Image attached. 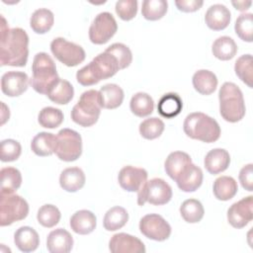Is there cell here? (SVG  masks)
Returning a JSON list of instances; mask_svg holds the SVG:
<instances>
[{"label": "cell", "mask_w": 253, "mask_h": 253, "mask_svg": "<svg viewBox=\"0 0 253 253\" xmlns=\"http://www.w3.org/2000/svg\"><path fill=\"white\" fill-rule=\"evenodd\" d=\"M46 96L51 102L55 104L65 105L72 100L74 96V89L69 81L59 78L50 87Z\"/></svg>", "instance_id": "4316f807"}, {"label": "cell", "mask_w": 253, "mask_h": 253, "mask_svg": "<svg viewBox=\"0 0 253 253\" xmlns=\"http://www.w3.org/2000/svg\"><path fill=\"white\" fill-rule=\"evenodd\" d=\"M97 224L95 214L88 210H80L72 214L70 217L71 229L81 235H86L94 231Z\"/></svg>", "instance_id": "44dd1931"}, {"label": "cell", "mask_w": 253, "mask_h": 253, "mask_svg": "<svg viewBox=\"0 0 253 253\" xmlns=\"http://www.w3.org/2000/svg\"><path fill=\"white\" fill-rule=\"evenodd\" d=\"M236 35L244 42H251L253 41V15L252 13H244L237 17L234 25Z\"/></svg>", "instance_id": "60d3db41"}, {"label": "cell", "mask_w": 253, "mask_h": 253, "mask_svg": "<svg viewBox=\"0 0 253 253\" xmlns=\"http://www.w3.org/2000/svg\"><path fill=\"white\" fill-rule=\"evenodd\" d=\"M105 51L115 56L120 69H125L128 67L132 61L131 50L128 46L122 42H115L111 44L109 47H107Z\"/></svg>", "instance_id": "7bdbcfd3"}, {"label": "cell", "mask_w": 253, "mask_h": 253, "mask_svg": "<svg viewBox=\"0 0 253 253\" xmlns=\"http://www.w3.org/2000/svg\"><path fill=\"white\" fill-rule=\"evenodd\" d=\"M1 174V195H10L17 191L22 185L21 172L14 167H4Z\"/></svg>", "instance_id": "d6a6232c"}, {"label": "cell", "mask_w": 253, "mask_h": 253, "mask_svg": "<svg viewBox=\"0 0 253 253\" xmlns=\"http://www.w3.org/2000/svg\"><path fill=\"white\" fill-rule=\"evenodd\" d=\"M230 11L222 4H213L206 12L205 22L212 31L224 30L230 22Z\"/></svg>", "instance_id": "d6986e66"}, {"label": "cell", "mask_w": 253, "mask_h": 253, "mask_svg": "<svg viewBox=\"0 0 253 253\" xmlns=\"http://www.w3.org/2000/svg\"><path fill=\"white\" fill-rule=\"evenodd\" d=\"M191 162L192 159L188 153L183 151H174L167 156L164 163V169L166 174L175 181L182 169Z\"/></svg>", "instance_id": "4dcf8cb0"}, {"label": "cell", "mask_w": 253, "mask_h": 253, "mask_svg": "<svg viewBox=\"0 0 253 253\" xmlns=\"http://www.w3.org/2000/svg\"><path fill=\"white\" fill-rule=\"evenodd\" d=\"M203 178L204 175L202 169L191 162L182 169L175 182L181 191L190 193L195 192L201 187Z\"/></svg>", "instance_id": "e0dca14e"}, {"label": "cell", "mask_w": 253, "mask_h": 253, "mask_svg": "<svg viewBox=\"0 0 253 253\" xmlns=\"http://www.w3.org/2000/svg\"><path fill=\"white\" fill-rule=\"evenodd\" d=\"M101 106L104 109L113 110L120 107L124 101V90L117 84L109 83L99 90Z\"/></svg>", "instance_id": "cb8c5ba5"}, {"label": "cell", "mask_w": 253, "mask_h": 253, "mask_svg": "<svg viewBox=\"0 0 253 253\" xmlns=\"http://www.w3.org/2000/svg\"><path fill=\"white\" fill-rule=\"evenodd\" d=\"M129 108L133 115L139 118H143L152 114L154 109V102L150 95L147 93L137 92L131 97Z\"/></svg>", "instance_id": "e575fe53"}, {"label": "cell", "mask_w": 253, "mask_h": 253, "mask_svg": "<svg viewBox=\"0 0 253 253\" xmlns=\"http://www.w3.org/2000/svg\"><path fill=\"white\" fill-rule=\"evenodd\" d=\"M214 197L219 201H228L232 199L237 191V182L229 176H220L215 179L212 186Z\"/></svg>", "instance_id": "f546056e"}, {"label": "cell", "mask_w": 253, "mask_h": 253, "mask_svg": "<svg viewBox=\"0 0 253 253\" xmlns=\"http://www.w3.org/2000/svg\"><path fill=\"white\" fill-rule=\"evenodd\" d=\"M101 109L99 91L90 89L81 94L77 104L72 108L71 119L75 124L88 127L97 123Z\"/></svg>", "instance_id": "8992f818"}, {"label": "cell", "mask_w": 253, "mask_h": 253, "mask_svg": "<svg viewBox=\"0 0 253 253\" xmlns=\"http://www.w3.org/2000/svg\"><path fill=\"white\" fill-rule=\"evenodd\" d=\"M252 55L243 54L237 58L234 64V71L237 77L245 83L249 88H252L253 81V66Z\"/></svg>", "instance_id": "74e56055"}, {"label": "cell", "mask_w": 253, "mask_h": 253, "mask_svg": "<svg viewBox=\"0 0 253 253\" xmlns=\"http://www.w3.org/2000/svg\"><path fill=\"white\" fill-rule=\"evenodd\" d=\"M183 108L181 97L174 92L164 94L158 101L157 111L166 119H172L178 116Z\"/></svg>", "instance_id": "484cf974"}, {"label": "cell", "mask_w": 253, "mask_h": 253, "mask_svg": "<svg viewBox=\"0 0 253 253\" xmlns=\"http://www.w3.org/2000/svg\"><path fill=\"white\" fill-rule=\"evenodd\" d=\"M128 220V213L122 207H113L107 211L103 219L104 228L108 231H116L124 227Z\"/></svg>", "instance_id": "836d02e7"}, {"label": "cell", "mask_w": 253, "mask_h": 253, "mask_svg": "<svg viewBox=\"0 0 253 253\" xmlns=\"http://www.w3.org/2000/svg\"><path fill=\"white\" fill-rule=\"evenodd\" d=\"M29 56V36L21 28L9 29L1 16L0 64L2 66H25Z\"/></svg>", "instance_id": "6da1fadb"}, {"label": "cell", "mask_w": 253, "mask_h": 253, "mask_svg": "<svg viewBox=\"0 0 253 253\" xmlns=\"http://www.w3.org/2000/svg\"><path fill=\"white\" fill-rule=\"evenodd\" d=\"M219 113L229 123H237L245 116V103L242 91L232 82H224L218 92Z\"/></svg>", "instance_id": "3957f363"}, {"label": "cell", "mask_w": 253, "mask_h": 253, "mask_svg": "<svg viewBox=\"0 0 253 253\" xmlns=\"http://www.w3.org/2000/svg\"><path fill=\"white\" fill-rule=\"evenodd\" d=\"M139 230L147 238L155 241H164L171 234V226L161 215L149 213L139 221Z\"/></svg>", "instance_id": "7c38bea8"}, {"label": "cell", "mask_w": 253, "mask_h": 253, "mask_svg": "<svg viewBox=\"0 0 253 253\" xmlns=\"http://www.w3.org/2000/svg\"><path fill=\"white\" fill-rule=\"evenodd\" d=\"M211 52L219 60H229L236 54L237 45L233 39L227 36H222L213 42Z\"/></svg>", "instance_id": "1f68e13d"}, {"label": "cell", "mask_w": 253, "mask_h": 253, "mask_svg": "<svg viewBox=\"0 0 253 253\" xmlns=\"http://www.w3.org/2000/svg\"><path fill=\"white\" fill-rule=\"evenodd\" d=\"M32 71L30 84L40 94L46 95L50 87L59 79L55 63L46 52H39L35 55Z\"/></svg>", "instance_id": "5b68a950"}, {"label": "cell", "mask_w": 253, "mask_h": 253, "mask_svg": "<svg viewBox=\"0 0 253 253\" xmlns=\"http://www.w3.org/2000/svg\"><path fill=\"white\" fill-rule=\"evenodd\" d=\"M86 177L79 167H69L64 169L59 176L60 187L69 193L79 191L85 185Z\"/></svg>", "instance_id": "603a6c76"}, {"label": "cell", "mask_w": 253, "mask_h": 253, "mask_svg": "<svg viewBox=\"0 0 253 253\" xmlns=\"http://www.w3.org/2000/svg\"><path fill=\"white\" fill-rule=\"evenodd\" d=\"M29 76L22 71H8L1 77V90L8 97H18L27 91Z\"/></svg>", "instance_id": "9a60e30c"}, {"label": "cell", "mask_w": 253, "mask_h": 253, "mask_svg": "<svg viewBox=\"0 0 253 253\" xmlns=\"http://www.w3.org/2000/svg\"><path fill=\"white\" fill-rule=\"evenodd\" d=\"M54 153L62 161L77 160L82 154L81 135L71 128L60 129L55 135Z\"/></svg>", "instance_id": "52a82bcc"}, {"label": "cell", "mask_w": 253, "mask_h": 253, "mask_svg": "<svg viewBox=\"0 0 253 253\" xmlns=\"http://www.w3.org/2000/svg\"><path fill=\"white\" fill-rule=\"evenodd\" d=\"M204 2L202 0H176L175 5L178 8V10L185 12V13H191L199 10L203 6Z\"/></svg>", "instance_id": "7dc6e473"}, {"label": "cell", "mask_w": 253, "mask_h": 253, "mask_svg": "<svg viewBox=\"0 0 253 253\" xmlns=\"http://www.w3.org/2000/svg\"><path fill=\"white\" fill-rule=\"evenodd\" d=\"M120 70L115 56L104 51L93 58L76 73V79L82 86L95 85L101 80L114 76Z\"/></svg>", "instance_id": "7a4b0ae2"}, {"label": "cell", "mask_w": 253, "mask_h": 253, "mask_svg": "<svg viewBox=\"0 0 253 253\" xmlns=\"http://www.w3.org/2000/svg\"><path fill=\"white\" fill-rule=\"evenodd\" d=\"M231 4L238 11H246L250 8L252 2L251 1H232Z\"/></svg>", "instance_id": "c3c4849f"}, {"label": "cell", "mask_w": 253, "mask_h": 253, "mask_svg": "<svg viewBox=\"0 0 253 253\" xmlns=\"http://www.w3.org/2000/svg\"><path fill=\"white\" fill-rule=\"evenodd\" d=\"M14 242L20 251L25 253L33 252L40 245V236L34 228L21 226L14 234Z\"/></svg>", "instance_id": "7402d4cb"}, {"label": "cell", "mask_w": 253, "mask_h": 253, "mask_svg": "<svg viewBox=\"0 0 253 253\" xmlns=\"http://www.w3.org/2000/svg\"><path fill=\"white\" fill-rule=\"evenodd\" d=\"M239 182L248 192L253 191V165L251 163L243 166L239 172Z\"/></svg>", "instance_id": "bcb514c9"}, {"label": "cell", "mask_w": 253, "mask_h": 253, "mask_svg": "<svg viewBox=\"0 0 253 253\" xmlns=\"http://www.w3.org/2000/svg\"><path fill=\"white\" fill-rule=\"evenodd\" d=\"M118 30V24L114 16L109 12L99 13L89 28V39L95 44H104L114 37Z\"/></svg>", "instance_id": "8fae6325"}, {"label": "cell", "mask_w": 253, "mask_h": 253, "mask_svg": "<svg viewBox=\"0 0 253 253\" xmlns=\"http://www.w3.org/2000/svg\"><path fill=\"white\" fill-rule=\"evenodd\" d=\"M52 54L66 66L73 67L84 61L86 54L83 47L63 38H55L50 42Z\"/></svg>", "instance_id": "30bf717a"}, {"label": "cell", "mask_w": 253, "mask_h": 253, "mask_svg": "<svg viewBox=\"0 0 253 253\" xmlns=\"http://www.w3.org/2000/svg\"><path fill=\"white\" fill-rule=\"evenodd\" d=\"M253 197L248 196L232 204L227 210V220L234 228H242L253 219Z\"/></svg>", "instance_id": "4fadbf2b"}, {"label": "cell", "mask_w": 253, "mask_h": 253, "mask_svg": "<svg viewBox=\"0 0 253 253\" xmlns=\"http://www.w3.org/2000/svg\"><path fill=\"white\" fill-rule=\"evenodd\" d=\"M147 171L143 168L127 165L123 167L118 175L120 186L127 192H138L147 181Z\"/></svg>", "instance_id": "5bb4252c"}, {"label": "cell", "mask_w": 253, "mask_h": 253, "mask_svg": "<svg viewBox=\"0 0 253 253\" xmlns=\"http://www.w3.org/2000/svg\"><path fill=\"white\" fill-rule=\"evenodd\" d=\"M165 128L164 123L158 118H149L139 125V133L145 139H155L159 137Z\"/></svg>", "instance_id": "b9f144b4"}, {"label": "cell", "mask_w": 253, "mask_h": 253, "mask_svg": "<svg viewBox=\"0 0 253 253\" xmlns=\"http://www.w3.org/2000/svg\"><path fill=\"white\" fill-rule=\"evenodd\" d=\"M33 152L38 156H49L54 153L55 135L50 132L42 131L38 133L31 142Z\"/></svg>", "instance_id": "f1b7e54d"}, {"label": "cell", "mask_w": 253, "mask_h": 253, "mask_svg": "<svg viewBox=\"0 0 253 253\" xmlns=\"http://www.w3.org/2000/svg\"><path fill=\"white\" fill-rule=\"evenodd\" d=\"M192 83L198 93L211 95L217 87V78L213 72L207 69H200L194 73Z\"/></svg>", "instance_id": "d4e9b609"}, {"label": "cell", "mask_w": 253, "mask_h": 253, "mask_svg": "<svg viewBox=\"0 0 253 253\" xmlns=\"http://www.w3.org/2000/svg\"><path fill=\"white\" fill-rule=\"evenodd\" d=\"M167 9L168 3L165 0H144L141 14L148 21H157L164 17Z\"/></svg>", "instance_id": "8d00e7d4"}, {"label": "cell", "mask_w": 253, "mask_h": 253, "mask_svg": "<svg viewBox=\"0 0 253 253\" xmlns=\"http://www.w3.org/2000/svg\"><path fill=\"white\" fill-rule=\"evenodd\" d=\"M116 13L124 21H129L136 16L137 1L136 0H119L116 3Z\"/></svg>", "instance_id": "f6af8a7d"}, {"label": "cell", "mask_w": 253, "mask_h": 253, "mask_svg": "<svg viewBox=\"0 0 253 253\" xmlns=\"http://www.w3.org/2000/svg\"><path fill=\"white\" fill-rule=\"evenodd\" d=\"M29 205L27 201L19 195L0 196V225L7 226L27 217Z\"/></svg>", "instance_id": "9c48e42d"}, {"label": "cell", "mask_w": 253, "mask_h": 253, "mask_svg": "<svg viewBox=\"0 0 253 253\" xmlns=\"http://www.w3.org/2000/svg\"><path fill=\"white\" fill-rule=\"evenodd\" d=\"M183 129L187 136L207 143L214 142L220 136L217 122L201 112L189 114L184 121Z\"/></svg>", "instance_id": "277c9868"}, {"label": "cell", "mask_w": 253, "mask_h": 253, "mask_svg": "<svg viewBox=\"0 0 253 253\" xmlns=\"http://www.w3.org/2000/svg\"><path fill=\"white\" fill-rule=\"evenodd\" d=\"M63 113L61 110L53 107H44L38 116L39 124L45 128H55L63 122Z\"/></svg>", "instance_id": "f35d334b"}, {"label": "cell", "mask_w": 253, "mask_h": 253, "mask_svg": "<svg viewBox=\"0 0 253 253\" xmlns=\"http://www.w3.org/2000/svg\"><path fill=\"white\" fill-rule=\"evenodd\" d=\"M54 16L53 13L46 8L37 9L31 16L30 26L36 34H45L53 26Z\"/></svg>", "instance_id": "83f0119b"}, {"label": "cell", "mask_w": 253, "mask_h": 253, "mask_svg": "<svg viewBox=\"0 0 253 253\" xmlns=\"http://www.w3.org/2000/svg\"><path fill=\"white\" fill-rule=\"evenodd\" d=\"M109 249L113 253H144L143 242L135 236L120 232L114 234L109 241Z\"/></svg>", "instance_id": "2e32d148"}, {"label": "cell", "mask_w": 253, "mask_h": 253, "mask_svg": "<svg viewBox=\"0 0 253 253\" xmlns=\"http://www.w3.org/2000/svg\"><path fill=\"white\" fill-rule=\"evenodd\" d=\"M22 152L20 142L15 139H4L0 143V159L2 162H11L17 160Z\"/></svg>", "instance_id": "ee69618b"}, {"label": "cell", "mask_w": 253, "mask_h": 253, "mask_svg": "<svg viewBox=\"0 0 253 253\" xmlns=\"http://www.w3.org/2000/svg\"><path fill=\"white\" fill-rule=\"evenodd\" d=\"M1 103H2L1 104L2 105V115H1L2 121H1V125H4L6 123V121L9 120L10 112H9V108H7L3 102H1Z\"/></svg>", "instance_id": "681fc988"}, {"label": "cell", "mask_w": 253, "mask_h": 253, "mask_svg": "<svg viewBox=\"0 0 253 253\" xmlns=\"http://www.w3.org/2000/svg\"><path fill=\"white\" fill-rule=\"evenodd\" d=\"M180 213L186 222L197 223L204 217L205 210L200 201L196 199H188L182 203Z\"/></svg>", "instance_id": "d590c367"}, {"label": "cell", "mask_w": 253, "mask_h": 253, "mask_svg": "<svg viewBox=\"0 0 253 253\" xmlns=\"http://www.w3.org/2000/svg\"><path fill=\"white\" fill-rule=\"evenodd\" d=\"M73 247V237L64 228H56L46 238V248L50 253H68Z\"/></svg>", "instance_id": "ac0fdd59"}, {"label": "cell", "mask_w": 253, "mask_h": 253, "mask_svg": "<svg viewBox=\"0 0 253 253\" xmlns=\"http://www.w3.org/2000/svg\"><path fill=\"white\" fill-rule=\"evenodd\" d=\"M204 164L210 174H219L228 168L230 164V155L223 148H214L207 153Z\"/></svg>", "instance_id": "ffe728a7"}, {"label": "cell", "mask_w": 253, "mask_h": 253, "mask_svg": "<svg viewBox=\"0 0 253 253\" xmlns=\"http://www.w3.org/2000/svg\"><path fill=\"white\" fill-rule=\"evenodd\" d=\"M60 217L61 213L59 210L55 206L49 204L42 206L37 213L39 223L47 228L55 226L59 222Z\"/></svg>", "instance_id": "ab89813d"}, {"label": "cell", "mask_w": 253, "mask_h": 253, "mask_svg": "<svg viewBox=\"0 0 253 253\" xmlns=\"http://www.w3.org/2000/svg\"><path fill=\"white\" fill-rule=\"evenodd\" d=\"M172 189L170 185L161 178H153L144 183L137 192V204L143 206L149 203L154 206L167 204L172 198Z\"/></svg>", "instance_id": "ba28073f"}]
</instances>
